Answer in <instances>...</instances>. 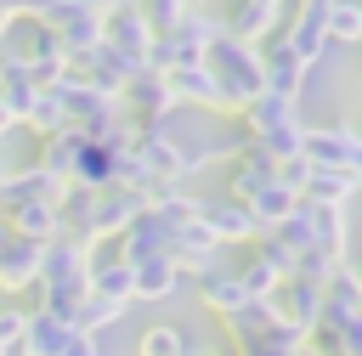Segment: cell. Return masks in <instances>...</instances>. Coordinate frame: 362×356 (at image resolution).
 I'll list each match as a JSON object with an SVG mask.
<instances>
[{"label":"cell","mask_w":362,"mask_h":356,"mask_svg":"<svg viewBox=\"0 0 362 356\" xmlns=\"http://www.w3.org/2000/svg\"><path fill=\"white\" fill-rule=\"evenodd\" d=\"M153 28H147V17H141V6L136 0H119L107 17H102V45H113L119 57H130L136 68H147V51H153Z\"/></svg>","instance_id":"5"},{"label":"cell","mask_w":362,"mask_h":356,"mask_svg":"<svg viewBox=\"0 0 362 356\" xmlns=\"http://www.w3.org/2000/svg\"><path fill=\"white\" fill-rule=\"evenodd\" d=\"M68 322H57V316H45V311H28V322H23V345H17V356H62V345H68Z\"/></svg>","instance_id":"20"},{"label":"cell","mask_w":362,"mask_h":356,"mask_svg":"<svg viewBox=\"0 0 362 356\" xmlns=\"http://www.w3.org/2000/svg\"><path fill=\"white\" fill-rule=\"evenodd\" d=\"M62 356H102V345H96L90 333H68V345H62Z\"/></svg>","instance_id":"36"},{"label":"cell","mask_w":362,"mask_h":356,"mask_svg":"<svg viewBox=\"0 0 362 356\" xmlns=\"http://www.w3.org/2000/svg\"><path fill=\"white\" fill-rule=\"evenodd\" d=\"M305 158H311L317 170H339V175H351V181L362 186V130H351V124H322V130H311V124H305Z\"/></svg>","instance_id":"3"},{"label":"cell","mask_w":362,"mask_h":356,"mask_svg":"<svg viewBox=\"0 0 362 356\" xmlns=\"http://www.w3.org/2000/svg\"><path fill=\"white\" fill-rule=\"evenodd\" d=\"M85 141H90L85 130H57V136H45V141H40V158H34V164H40L45 175L68 181V170H74V158H79V147H85Z\"/></svg>","instance_id":"24"},{"label":"cell","mask_w":362,"mask_h":356,"mask_svg":"<svg viewBox=\"0 0 362 356\" xmlns=\"http://www.w3.org/2000/svg\"><path fill=\"white\" fill-rule=\"evenodd\" d=\"M198 226H204L215 243H255V237H260L255 220H249V209L232 203V198H198Z\"/></svg>","instance_id":"10"},{"label":"cell","mask_w":362,"mask_h":356,"mask_svg":"<svg viewBox=\"0 0 362 356\" xmlns=\"http://www.w3.org/2000/svg\"><path fill=\"white\" fill-rule=\"evenodd\" d=\"M130 271H136V299H170V294H181V266L170 254H153V260H141Z\"/></svg>","instance_id":"22"},{"label":"cell","mask_w":362,"mask_h":356,"mask_svg":"<svg viewBox=\"0 0 362 356\" xmlns=\"http://www.w3.org/2000/svg\"><path fill=\"white\" fill-rule=\"evenodd\" d=\"M192 6H204V0H192Z\"/></svg>","instance_id":"44"},{"label":"cell","mask_w":362,"mask_h":356,"mask_svg":"<svg viewBox=\"0 0 362 356\" xmlns=\"http://www.w3.org/2000/svg\"><path fill=\"white\" fill-rule=\"evenodd\" d=\"M6 181H11V164H6V153H0V203H6Z\"/></svg>","instance_id":"40"},{"label":"cell","mask_w":362,"mask_h":356,"mask_svg":"<svg viewBox=\"0 0 362 356\" xmlns=\"http://www.w3.org/2000/svg\"><path fill=\"white\" fill-rule=\"evenodd\" d=\"M277 181H283V186H288V192L300 198V192H305V181H311V158L300 153V158H288V164H277Z\"/></svg>","instance_id":"35"},{"label":"cell","mask_w":362,"mask_h":356,"mask_svg":"<svg viewBox=\"0 0 362 356\" xmlns=\"http://www.w3.org/2000/svg\"><path fill=\"white\" fill-rule=\"evenodd\" d=\"M136 6H141V17H147V28H153V34L181 28V17L192 11V0H136Z\"/></svg>","instance_id":"33"},{"label":"cell","mask_w":362,"mask_h":356,"mask_svg":"<svg viewBox=\"0 0 362 356\" xmlns=\"http://www.w3.org/2000/svg\"><path fill=\"white\" fill-rule=\"evenodd\" d=\"M6 232L28 237V243H57L62 237V215L51 203H23V209H6Z\"/></svg>","instance_id":"19"},{"label":"cell","mask_w":362,"mask_h":356,"mask_svg":"<svg viewBox=\"0 0 362 356\" xmlns=\"http://www.w3.org/2000/svg\"><path fill=\"white\" fill-rule=\"evenodd\" d=\"M34 294H40L34 311H45V316H57V322L74 328V311H79V299L90 294V249L74 243V237L45 243V271H40Z\"/></svg>","instance_id":"1"},{"label":"cell","mask_w":362,"mask_h":356,"mask_svg":"<svg viewBox=\"0 0 362 356\" xmlns=\"http://www.w3.org/2000/svg\"><path fill=\"white\" fill-rule=\"evenodd\" d=\"M305 356H311V350H305Z\"/></svg>","instance_id":"45"},{"label":"cell","mask_w":362,"mask_h":356,"mask_svg":"<svg viewBox=\"0 0 362 356\" xmlns=\"http://www.w3.org/2000/svg\"><path fill=\"white\" fill-rule=\"evenodd\" d=\"M238 119H243L238 130L255 141V136H266V130H277V124H294V119H300V102H283V96H266V90H260Z\"/></svg>","instance_id":"18"},{"label":"cell","mask_w":362,"mask_h":356,"mask_svg":"<svg viewBox=\"0 0 362 356\" xmlns=\"http://www.w3.org/2000/svg\"><path fill=\"white\" fill-rule=\"evenodd\" d=\"M272 181H277V164L260 158L255 147H243V153L232 158V170H226V198H232V203H249V198H255L260 186H272Z\"/></svg>","instance_id":"14"},{"label":"cell","mask_w":362,"mask_h":356,"mask_svg":"<svg viewBox=\"0 0 362 356\" xmlns=\"http://www.w3.org/2000/svg\"><path fill=\"white\" fill-rule=\"evenodd\" d=\"M68 6H79V11H96V17H107L119 0H68Z\"/></svg>","instance_id":"37"},{"label":"cell","mask_w":362,"mask_h":356,"mask_svg":"<svg viewBox=\"0 0 362 356\" xmlns=\"http://www.w3.org/2000/svg\"><path fill=\"white\" fill-rule=\"evenodd\" d=\"M11 130H17V119H11V107H6V102H0V141H6V136H11Z\"/></svg>","instance_id":"38"},{"label":"cell","mask_w":362,"mask_h":356,"mask_svg":"<svg viewBox=\"0 0 362 356\" xmlns=\"http://www.w3.org/2000/svg\"><path fill=\"white\" fill-rule=\"evenodd\" d=\"M68 73H79V79H85L96 96H113V102H119V96H124V85H130L141 68H136L130 57H119L113 45H96V51H90L79 68H68Z\"/></svg>","instance_id":"8"},{"label":"cell","mask_w":362,"mask_h":356,"mask_svg":"<svg viewBox=\"0 0 362 356\" xmlns=\"http://www.w3.org/2000/svg\"><path fill=\"white\" fill-rule=\"evenodd\" d=\"M23 322H28V311H0V356H17V345H23Z\"/></svg>","instance_id":"34"},{"label":"cell","mask_w":362,"mask_h":356,"mask_svg":"<svg viewBox=\"0 0 362 356\" xmlns=\"http://www.w3.org/2000/svg\"><path fill=\"white\" fill-rule=\"evenodd\" d=\"M255 6H266V11H283V6H288V0H255Z\"/></svg>","instance_id":"42"},{"label":"cell","mask_w":362,"mask_h":356,"mask_svg":"<svg viewBox=\"0 0 362 356\" xmlns=\"http://www.w3.org/2000/svg\"><path fill=\"white\" fill-rule=\"evenodd\" d=\"M238 283H243V294H249V299H272V294L283 288V277H277L260 254H249V266H238Z\"/></svg>","instance_id":"32"},{"label":"cell","mask_w":362,"mask_h":356,"mask_svg":"<svg viewBox=\"0 0 362 356\" xmlns=\"http://www.w3.org/2000/svg\"><path fill=\"white\" fill-rule=\"evenodd\" d=\"M351 192H356V181L351 175H339V170H317L311 164V181H305V203H317V209H345L351 203Z\"/></svg>","instance_id":"26"},{"label":"cell","mask_w":362,"mask_h":356,"mask_svg":"<svg viewBox=\"0 0 362 356\" xmlns=\"http://www.w3.org/2000/svg\"><path fill=\"white\" fill-rule=\"evenodd\" d=\"M11 23H17V17H11V6H0V45H6V34H11Z\"/></svg>","instance_id":"39"},{"label":"cell","mask_w":362,"mask_h":356,"mask_svg":"<svg viewBox=\"0 0 362 356\" xmlns=\"http://www.w3.org/2000/svg\"><path fill=\"white\" fill-rule=\"evenodd\" d=\"M23 124H28L40 141H45V136H57V130H68V107H62V90H57V85H45V90L34 96V107H28V119H23Z\"/></svg>","instance_id":"28"},{"label":"cell","mask_w":362,"mask_h":356,"mask_svg":"<svg viewBox=\"0 0 362 356\" xmlns=\"http://www.w3.org/2000/svg\"><path fill=\"white\" fill-rule=\"evenodd\" d=\"M283 45L305 62V68H317V57L328 51V11H311V6H294V17H288V28H283Z\"/></svg>","instance_id":"12"},{"label":"cell","mask_w":362,"mask_h":356,"mask_svg":"<svg viewBox=\"0 0 362 356\" xmlns=\"http://www.w3.org/2000/svg\"><path fill=\"white\" fill-rule=\"evenodd\" d=\"M187 226H192V220H187ZM175 232H181V220H175V215H164V209H141V215L130 220V232H124V237H113V254H119L124 266H141V260L164 254Z\"/></svg>","instance_id":"4"},{"label":"cell","mask_w":362,"mask_h":356,"mask_svg":"<svg viewBox=\"0 0 362 356\" xmlns=\"http://www.w3.org/2000/svg\"><path fill=\"white\" fill-rule=\"evenodd\" d=\"M198 299H204V311H215L221 322H226L232 311H243V305H249V294H243L238 271H221V266L198 271Z\"/></svg>","instance_id":"17"},{"label":"cell","mask_w":362,"mask_h":356,"mask_svg":"<svg viewBox=\"0 0 362 356\" xmlns=\"http://www.w3.org/2000/svg\"><path fill=\"white\" fill-rule=\"evenodd\" d=\"M164 254L181 266V277H198V271H209V266H215L221 243H215V237H209V232L192 220V226H181V232L170 237V249H164Z\"/></svg>","instance_id":"15"},{"label":"cell","mask_w":362,"mask_h":356,"mask_svg":"<svg viewBox=\"0 0 362 356\" xmlns=\"http://www.w3.org/2000/svg\"><path fill=\"white\" fill-rule=\"evenodd\" d=\"M294 6H311V11H328L334 0H294Z\"/></svg>","instance_id":"41"},{"label":"cell","mask_w":362,"mask_h":356,"mask_svg":"<svg viewBox=\"0 0 362 356\" xmlns=\"http://www.w3.org/2000/svg\"><path fill=\"white\" fill-rule=\"evenodd\" d=\"M68 198V181H57V175H45L40 164H23V170H11V181H6V203H0V215L6 209H23V203H62Z\"/></svg>","instance_id":"11"},{"label":"cell","mask_w":362,"mask_h":356,"mask_svg":"<svg viewBox=\"0 0 362 356\" xmlns=\"http://www.w3.org/2000/svg\"><path fill=\"white\" fill-rule=\"evenodd\" d=\"M260 73H266V96H283V102H300L311 85V68L283 45V34H272L260 45Z\"/></svg>","instance_id":"6"},{"label":"cell","mask_w":362,"mask_h":356,"mask_svg":"<svg viewBox=\"0 0 362 356\" xmlns=\"http://www.w3.org/2000/svg\"><path fill=\"white\" fill-rule=\"evenodd\" d=\"M362 311V271L356 266H334V277L322 283V316H345Z\"/></svg>","instance_id":"25"},{"label":"cell","mask_w":362,"mask_h":356,"mask_svg":"<svg viewBox=\"0 0 362 356\" xmlns=\"http://www.w3.org/2000/svg\"><path fill=\"white\" fill-rule=\"evenodd\" d=\"M164 85H170V96H175V107H209V113H232L226 107V96H221V85H215V73L198 62V68H181V73H164Z\"/></svg>","instance_id":"13"},{"label":"cell","mask_w":362,"mask_h":356,"mask_svg":"<svg viewBox=\"0 0 362 356\" xmlns=\"http://www.w3.org/2000/svg\"><path fill=\"white\" fill-rule=\"evenodd\" d=\"M34 96H40V85H34V73H28V62H23L17 51H0V102L11 107V119H17V124L28 119V107H34Z\"/></svg>","instance_id":"16"},{"label":"cell","mask_w":362,"mask_h":356,"mask_svg":"<svg viewBox=\"0 0 362 356\" xmlns=\"http://www.w3.org/2000/svg\"><path fill=\"white\" fill-rule=\"evenodd\" d=\"M328 45H362V0L328 6Z\"/></svg>","instance_id":"30"},{"label":"cell","mask_w":362,"mask_h":356,"mask_svg":"<svg viewBox=\"0 0 362 356\" xmlns=\"http://www.w3.org/2000/svg\"><path fill=\"white\" fill-rule=\"evenodd\" d=\"M272 322H277V311H272L266 299H249L243 311H232V316H226V339H232V350L260 345V339L272 333Z\"/></svg>","instance_id":"23"},{"label":"cell","mask_w":362,"mask_h":356,"mask_svg":"<svg viewBox=\"0 0 362 356\" xmlns=\"http://www.w3.org/2000/svg\"><path fill=\"white\" fill-rule=\"evenodd\" d=\"M204 68L215 73V85H221V96H226V107H232V113H243V107L266 90V73H260V45H243V40H232V34H221V40L209 45Z\"/></svg>","instance_id":"2"},{"label":"cell","mask_w":362,"mask_h":356,"mask_svg":"<svg viewBox=\"0 0 362 356\" xmlns=\"http://www.w3.org/2000/svg\"><path fill=\"white\" fill-rule=\"evenodd\" d=\"M272 311H277V322H288V328H300L305 339H311V328L322 322V288L317 283H300V277H288L272 299H266Z\"/></svg>","instance_id":"9"},{"label":"cell","mask_w":362,"mask_h":356,"mask_svg":"<svg viewBox=\"0 0 362 356\" xmlns=\"http://www.w3.org/2000/svg\"><path fill=\"white\" fill-rule=\"evenodd\" d=\"M0 237H6V215H0Z\"/></svg>","instance_id":"43"},{"label":"cell","mask_w":362,"mask_h":356,"mask_svg":"<svg viewBox=\"0 0 362 356\" xmlns=\"http://www.w3.org/2000/svg\"><path fill=\"white\" fill-rule=\"evenodd\" d=\"M119 316H124V305H113V299H102V294H85L79 311H74V333H90V339H96V333L113 328Z\"/></svg>","instance_id":"29"},{"label":"cell","mask_w":362,"mask_h":356,"mask_svg":"<svg viewBox=\"0 0 362 356\" xmlns=\"http://www.w3.org/2000/svg\"><path fill=\"white\" fill-rule=\"evenodd\" d=\"M294 203H300V198H294V192H288L283 181H272V186H260V192H255V198H249L243 209H249L255 232H277V226H283V220L294 215Z\"/></svg>","instance_id":"21"},{"label":"cell","mask_w":362,"mask_h":356,"mask_svg":"<svg viewBox=\"0 0 362 356\" xmlns=\"http://www.w3.org/2000/svg\"><path fill=\"white\" fill-rule=\"evenodd\" d=\"M40 271H45V243H28V237L6 232L0 237V288L6 294H23V288L40 283Z\"/></svg>","instance_id":"7"},{"label":"cell","mask_w":362,"mask_h":356,"mask_svg":"<svg viewBox=\"0 0 362 356\" xmlns=\"http://www.w3.org/2000/svg\"><path fill=\"white\" fill-rule=\"evenodd\" d=\"M260 158H272V164H288V158H300L305 153V124L294 119V124H277V130H266V136H255L249 141Z\"/></svg>","instance_id":"27"},{"label":"cell","mask_w":362,"mask_h":356,"mask_svg":"<svg viewBox=\"0 0 362 356\" xmlns=\"http://www.w3.org/2000/svg\"><path fill=\"white\" fill-rule=\"evenodd\" d=\"M136 356H192V345H187V333H181L175 322H153V328L136 339Z\"/></svg>","instance_id":"31"}]
</instances>
